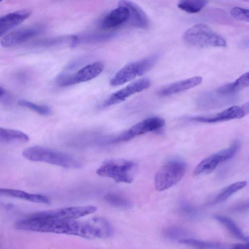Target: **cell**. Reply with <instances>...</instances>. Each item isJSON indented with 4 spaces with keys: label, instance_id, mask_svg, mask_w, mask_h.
Returning a JSON list of instances; mask_svg holds the SVG:
<instances>
[{
    "label": "cell",
    "instance_id": "9a60e30c",
    "mask_svg": "<svg viewBox=\"0 0 249 249\" xmlns=\"http://www.w3.org/2000/svg\"><path fill=\"white\" fill-rule=\"evenodd\" d=\"M201 76H195L174 82L160 89L157 94L160 96H168L195 87L202 82Z\"/></svg>",
    "mask_w": 249,
    "mask_h": 249
},
{
    "label": "cell",
    "instance_id": "7402d4cb",
    "mask_svg": "<svg viewBox=\"0 0 249 249\" xmlns=\"http://www.w3.org/2000/svg\"><path fill=\"white\" fill-rule=\"evenodd\" d=\"M247 185L246 181H239L230 184L223 188L215 196L214 202H220L229 198L235 193L241 190Z\"/></svg>",
    "mask_w": 249,
    "mask_h": 249
},
{
    "label": "cell",
    "instance_id": "7a4b0ae2",
    "mask_svg": "<svg viewBox=\"0 0 249 249\" xmlns=\"http://www.w3.org/2000/svg\"><path fill=\"white\" fill-rule=\"evenodd\" d=\"M23 156L28 160L43 162L68 168H80L82 164L74 156L51 148L36 145L25 148Z\"/></svg>",
    "mask_w": 249,
    "mask_h": 249
},
{
    "label": "cell",
    "instance_id": "603a6c76",
    "mask_svg": "<svg viewBox=\"0 0 249 249\" xmlns=\"http://www.w3.org/2000/svg\"><path fill=\"white\" fill-rule=\"evenodd\" d=\"M208 1L201 0H184L179 1L178 7L190 14L200 12L207 4Z\"/></svg>",
    "mask_w": 249,
    "mask_h": 249
},
{
    "label": "cell",
    "instance_id": "d6986e66",
    "mask_svg": "<svg viewBox=\"0 0 249 249\" xmlns=\"http://www.w3.org/2000/svg\"><path fill=\"white\" fill-rule=\"evenodd\" d=\"M29 138L24 132L12 129L0 128V142L3 143H22L28 142Z\"/></svg>",
    "mask_w": 249,
    "mask_h": 249
},
{
    "label": "cell",
    "instance_id": "3957f363",
    "mask_svg": "<svg viewBox=\"0 0 249 249\" xmlns=\"http://www.w3.org/2000/svg\"><path fill=\"white\" fill-rule=\"evenodd\" d=\"M183 40L188 46L197 48L227 46L224 37L204 23H198L188 28L183 35Z\"/></svg>",
    "mask_w": 249,
    "mask_h": 249
},
{
    "label": "cell",
    "instance_id": "7c38bea8",
    "mask_svg": "<svg viewBox=\"0 0 249 249\" xmlns=\"http://www.w3.org/2000/svg\"><path fill=\"white\" fill-rule=\"evenodd\" d=\"M151 85L148 78H142L132 82L122 89L113 93L100 106L105 108L120 103L132 95L148 88Z\"/></svg>",
    "mask_w": 249,
    "mask_h": 249
},
{
    "label": "cell",
    "instance_id": "f1b7e54d",
    "mask_svg": "<svg viewBox=\"0 0 249 249\" xmlns=\"http://www.w3.org/2000/svg\"><path fill=\"white\" fill-rule=\"evenodd\" d=\"M181 233H184L183 230L181 229H175L174 228H168L164 230L163 234L165 236L170 238H179Z\"/></svg>",
    "mask_w": 249,
    "mask_h": 249
},
{
    "label": "cell",
    "instance_id": "484cf974",
    "mask_svg": "<svg viewBox=\"0 0 249 249\" xmlns=\"http://www.w3.org/2000/svg\"><path fill=\"white\" fill-rule=\"evenodd\" d=\"M178 242L180 244L200 249H215L217 247V245L215 244L192 238L182 239L179 240Z\"/></svg>",
    "mask_w": 249,
    "mask_h": 249
},
{
    "label": "cell",
    "instance_id": "1f68e13d",
    "mask_svg": "<svg viewBox=\"0 0 249 249\" xmlns=\"http://www.w3.org/2000/svg\"><path fill=\"white\" fill-rule=\"evenodd\" d=\"M231 249H249V241L234 245Z\"/></svg>",
    "mask_w": 249,
    "mask_h": 249
},
{
    "label": "cell",
    "instance_id": "ba28073f",
    "mask_svg": "<svg viewBox=\"0 0 249 249\" xmlns=\"http://www.w3.org/2000/svg\"><path fill=\"white\" fill-rule=\"evenodd\" d=\"M164 124L165 120L163 118L157 116L150 117L134 124L109 142L114 143L128 141L138 136L158 130Z\"/></svg>",
    "mask_w": 249,
    "mask_h": 249
},
{
    "label": "cell",
    "instance_id": "44dd1931",
    "mask_svg": "<svg viewBox=\"0 0 249 249\" xmlns=\"http://www.w3.org/2000/svg\"><path fill=\"white\" fill-rule=\"evenodd\" d=\"M227 231L235 238L240 240L249 241V236L245 235L237 225L230 218L221 215L215 216Z\"/></svg>",
    "mask_w": 249,
    "mask_h": 249
},
{
    "label": "cell",
    "instance_id": "ffe728a7",
    "mask_svg": "<svg viewBox=\"0 0 249 249\" xmlns=\"http://www.w3.org/2000/svg\"><path fill=\"white\" fill-rule=\"evenodd\" d=\"M249 87V72L244 73L234 82L220 88L218 92L222 94H228L237 92Z\"/></svg>",
    "mask_w": 249,
    "mask_h": 249
},
{
    "label": "cell",
    "instance_id": "4fadbf2b",
    "mask_svg": "<svg viewBox=\"0 0 249 249\" xmlns=\"http://www.w3.org/2000/svg\"><path fill=\"white\" fill-rule=\"evenodd\" d=\"M42 29L40 27L31 26L20 28L3 36L1 45L4 48L17 46L40 34Z\"/></svg>",
    "mask_w": 249,
    "mask_h": 249
},
{
    "label": "cell",
    "instance_id": "6da1fadb",
    "mask_svg": "<svg viewBox=\"0 0 249 249\" xmlns=\"http://www.w3.org/2000/svg\"><path fill=\"white\" fill-rule=\"evenodd\" d=\"M84 221L61 219L38 215L36 213L19 220L17 229L29 231L64 234L83 236Z\"/></svg>",
    "mask_w": 249,
    "mask_h": 249
},
{
    "label": "cell",
    "instance_id": "cb8c5ba5",
    "mask_svg": "<svg viewBox=\"0 0 249 249\" xmlns=\"http://www.w3.org/2000/svg\"><path fill=\"white\" fill-rule=\"evenodd\" d=\"M18 104L20 106L28 108L41 115H49L52 112L51 108L47 106L36 104L24 99L19 100Z\"/></svg>",
    "mask_w": 249,
    "mask_h": 249
},
{
    "label": "cell",
    "instance_id": "f546056e",
    "mask_svg": "<svg viewBox=\"0 0 249 249\" xmlns=\"http://www.w3.org/2000/svg\"><path fill=\"white\" fill-rule=\"evenodd\" d=\"M0 100L1 103L6 105L10 104L11 102L10 95L2 87H0Z\"/></svg>",
    "mask_w": 249,
    "mask_h": 249
},
{
    "label": "cell",
    "instance_id": "5bb4252c",
    "mask_svg": "<svg viewBox=\"0 0 249 249\" xmlns=\"http://www.w3.org/2000/svg\"><path fill=\"white\" fill-rule=\"evenodd\" d=\"M129 18L128 8L123 5L111 11L102 20L101 27L103 29H111L118 27L127 22Z\"/></svg>",
    "mask_w": 249,
    "mask_h": 249
},
{
    "label": "cell",
    "instance_id": "d4e9b609",
    "mask_svg": "<svg viewBox=\"0 0 249 249\" xmlns=\"http://www.w3.org/2000/svg\"><path fill=\"white\" fill-rule=\"evenodd\" d=\"M105 197L108 203L116 207L128 208L131 206V202L129 199L117 194L109 193Z\"/></svg>",
    "mask_w": 249,
    "mask_h": 249
},
{
    "label": "cell",
    "instance_id": "2e32d148",
    "mask_svg": "<svg viewBox=\"0 0 249 249\" xmlns=\"http://www.w3.org/2000/svg\"><path fill=\"white\" fill-rule=\"evenodd\" d=\"M119 4L126 6L129 10V18L127 22L134 27L147 29L149 26V20L145 13L135 3L128 0H121Z\"/></svg>",
    "mask_w": 249,
    "mask_h": 249
},
{
    "label": "cell",
    "instance_id": "ac0fdd59",
    "mask_svg": "<svg viewBox=\"0 0 249 249\" xmlns=\"http://www.w3.org/2000/svg\"><path fill=\"white\" fill-rule=\"evenodd\" d=\"M0 194L1 195L18 198L34 203L42 204H48L50 203L49 199L45 196L40 194L29 193L17 189L0 188Z\"/></svg>",
    "mask_w": 249,
    "mask_h": 249
},
{
    "label": "cell",
    "instance_id": "83f0119b",
    "mask_svg": "<svg viewBox=\"0 0 249 249\" xmlns=\"http://www.w3.org/2000/svg\"><path fill=\"white\" fill-rule=\"evenodd\" d=\"M230 14L237 19L249 22V9L234 7L231 9Z\"/></svg>",
    "mask_w": 249,
    "mask_h": 249
},
{
    "label": "cell",
    "instance_id": "e0dca14e",
    "mask_svg": "<svg viewBox=\"0 0 249 249\" xmlns=\"http://www.w3.org/2000/svg\"><path fill=\"white\" fill-rule=\"evenodd\" d=\"M31 14L28 9H22L8 13L0 18V36H4L9 30L18 25Z\"/></svg>",
    "mask_w": 249,
    "mask_h": 249
},
{
    "label": "cell",
    "instance_id": "9c48e42d",
    "mask_svg": "<svg viewBox=\"0 0 249 249\" xmlns=\"http://www.w3.org/2000/svg\"><path fill=\"white\" fill-rule=\"evenodd\" d=\"M104 68V64L102 62H94L84 66L71 75H60L57 82L61 87L87 82L98 76L103 71Z\"/></svg>",
    "mask_w": 249,
    "mask_h": 249
},
{
    "label": "cell",
    "instance_id": "4316f807",
    "mask_svg": "<svg viewBox=\"0 0 249 249\" xmlns=\"http://www.w3.org/2000/svg\"><path fill=\"white\" fill-rule=\"evenodd\" d=\"M115 34L108 33V34H97L88 35L87 36L84 37L83 39H80L78 36V43L83 40L84 41L91 42H99L105 41L109 40L114 37Z\"/></svg>",
    "mask_w": 249,
    "mask_h": 249
},
{
    "label": "cell",
    "instance_id": "5b68a950",
    "mask_svg": "<svg viewBox=\"0 0 249 249\" xmlns=\"http://www.w3.org/2000/svg\"><path fill=\"white\" fill-rule=\"evenodd\" d=\"M159 58V55L153 54L127 64L111 79L110 85L116 87L124 85L137 76L142 75L155 65Z\"/></svg>",
    "mask_w": 249,
    "mask_h": 249
},
{
    "label": "cell",
    "instance_id": "52a82bcc",
    "mask_svg": "<svg viewBox=\"0 0 249 249\" xmlns=\"http://www.w3.org/2000/svg\"><path fill=\"white\" fill-rule=\"evenodd\" d=\"M241 146V141L237 139L233 141L228 147L204 159L195 168L194 175L198 176L212 173L220 164L233 158Z\"/></svg>",
    "mask_w": 249,
    "mask_h": 249
},
{
    "label": "cell",
    "instance_id": "8fae6325",
    "mask_svg": "<svg viewBox=\"0 0 249 249\" xmlns=\"http://www.w3.org/2000/svg\"><path fill=\"white\" fill-rule=\"evenodd\" d=\"M94 205L68 207L36 213L38 215L61 219L75 220L97 211Z\"/></svg>",
    "mask_w": 249,
    "mask_h": 249
},
{
    "label": "cell",
    "instance_id": "277c9868",
    "mask_svg": "<svg viewBox=\"0 0 249 249\" xmlns=\"http://www.w3.org/2000/svg\"><path fill=\"white\" fill-rule=\"evenodd\" d=\"M137 164L124 159H110L105 161L97 169L100 176L112 178L116 182L130 183L134 179Z\"/></svg>",
    "mask_w": 249,
    "mask_h": 249
},
{
    "label": "cell",
    "instance_id": "8992f818",
    "mask_svg": "<svg viewBox=\"0 0 249 249\" xmlns=\"http://www.w3.org/2000/svg\"><path fill=\"white\" fill-rule=\"evenodd\" d=\"M186 170V164L179 160L171 161L163 165L155 176L156 189L163 191L173 187L181 179Z\"/></svg>",
    "mask_w": 249,
    "mask_h": 249
},
{
    "label": "cell",
    "instance_id": "30bf717a",
    "mask_svg": "<svg viewBox=\"0 0 249 249\" xmlns=\"http://www.w3.org/2000/svg\"><path fill=\"white\" fill-rule=\"evenodd\" d=\"M249 113V102L241 105L229 107L215 114L207 116H195L189 118L190 120L205 123H215L240 119Z\"/></svg>",
    "mask_w": 249,
    "mask_h": 249
},
{
    "label": "cell",
    "instance_id": "4dcf8cb0",
    "mask_svg": "<svg viewBox=\"0 0 249 249\" xmlns=\"http://www.w3.org/2000/svg\"><path fill=\"white\" fill-rule=\"evenodd\" d=\"M231 209L235 211H242L249 209V199L234 205Z\"/></svg>",
    "mask_w": 249,
    "mask_h": 249
}]
</instances>
